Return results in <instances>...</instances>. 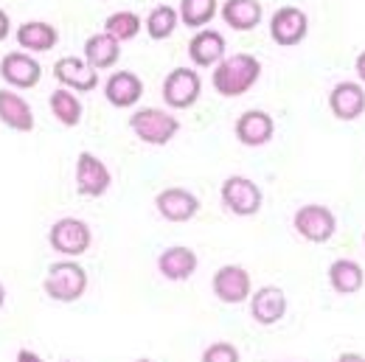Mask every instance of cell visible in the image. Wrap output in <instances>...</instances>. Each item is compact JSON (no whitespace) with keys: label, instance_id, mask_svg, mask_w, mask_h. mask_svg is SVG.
Wrapping results in <instances>:
<instances>
[{"label":"cell","instance_id":"cell-33","mask_svg":"<svg viewBox=\"0 0 365 362\" xmlns=\"http://www.w3.org/2000/svg\"><path fill=\"white\" fill-rule=\"evenodd\" d=\"M3 304H6V289H3V284H0V309H3Z\"/></svg>","mask_w":365,"mask_h":362},{"label":"cell","instance_id":"cell-11","mask_svg":"<svg viewBox=\"0 0 365 362\" xmlns=\"http://www.w3.org/2000/svg\"><path fill=\"white\" fill-rule=\"evenodd\" d=\"M211 289L222 304H230V306L245 304V301H250V292H253L250 289V272L242 264H225L214 272Z\"/></svg>","mask_w":365,"mask_h":362},{"label":"cell","instance_id":"cell-16","mask_svg":"<svg viewBox=\"0 0 365 362\" xmlns=\"http://www.w3.org/2000/svg\"><path fill=\"white\" fill-rule=\"evenodd\" d=\"M188 59L197 68H217L225 59V37L217 29H200L188 40Z\"/></svg>","mask_w":365,"mask_h":362},{"label":"cell","instance_id":"cell-34","mask_svg":"<svg viewBox=\"0 0 365 362\" xmlns=\"http://www.w3.org/2000/svg\"><path fill=\"white\" fill-rule=\"evenodd\" d=\"M363 242H365V236H363Z\"/></svg>","mask_w":365,"mask_h":362},{"label":"cell","instance_id":"cell-12","mask_svg":"<svg viewBox=\"0 0 365 362\" xmlns=\"http://www.w3.org/2000/svg\"><path fill=\"white\" fill-rule=\"evenodd\" d=\"M53 79L76 93H91L98 85V71L88 65L85 56H62L53 62Z\"/></svg>","mask_w":365,"mask_h":362},{"label":"cell","instance_id":"cell-22","mask_svg":"<svg viewBox=\"0 0 365 362\" xmlns=\"http://www.w3.org/2000/svg\"><path fill=\"white\" fill-rule=\"evenodd\" d=\"M365 284V270L354 259H337L329 264V286L337 295H357Z\"/></svg>","mask_w":365,"mask_h":362},{"label":"cell","instance_id":"cell-18","mask_svg":"<svg viewBox=\"0 0 365 362\" xmlns=\"http://www.w3.org/2000/svg\"><path fill=\"white\" fill-rule=\"evenodd\" d=\"M140 95H143V82L138 79L133 71H115V73L104 82V98H107L115 110H130V107H135Z\"/></svg>","mask_w":365,"mask_h":362},{"label":"cell","instance_id":"cell-29","mask_svg":"<svg viewBox=\"0 0 365 362\" xmlns=\"http://www.w3.org/2000/svg\"><path fill=\"white\" fill-rule=\"evenodd\" d=\"M202 362H239V348L230 343H214L202 351Z\"/></svg>","mask_w":365,"mask_h":362},{"label":"cell","instance_id":"cell-8","mask_svg":"<svg viewBox=\"0 0 365 362\" xmlns=\"http://www.w3.org/2000/svg\"><path fill=\"white\" fill-rule=\"evenodd\" d=\"M0 76L9 88L17 90H31L43 79V65L29 53V51H11L0 59Z\"/></svg>","mask_w":365,"mask_h":362},{"label":"cell","instance_id":"cell-17","mask_svg":"<svg viewBox=\"0 0 365 362\" xmlns=\"http://www.w3.org/2000/svg\"><path fill=\"white\" fill-rule=\"evenodd\" d=\"M287 315V295L281 286H262L250 292V317L259 326H275Z\"/></svg>","mask_w":365,"mask_h":362},{"label":"cell","instance_id":"cell-19","mask_svg":"<svg viewBox=\"0 0 365 362\" xmlns=\"http://www.w3.org/2000/svg\"><path fill=\"white\" fill-rule=\"evenodd\" d=\"M0 124L14 133H31L34 130V110L31 104L11 90H0Z\"/></svg>","mask_w":365,"mask_h":362},{"label":"cell","instance_id":"cell-2","mask_svg":"<svg viewBox=\"0 0 365 362\" xmlns=\"http://www.w3.org/2000/svg\"><path fill=\"white\" fill-rule=\"evenodd\" d=\"M43 289H46L48 298L56 301V304H76L88 289V272L73 259L56 262V264L48 267Z\"/></svg>","mask_w":365,"mask_h":362},{"label":"cell","instance_id":"cell-30","mask_svg":"<svg viewBox=\"0 0 365 362\" xmlns=\"http://www.w3.org/2000/svg\"><path fill=\"white\" fill-rule=\"evenodd\" d=\"M9 31H11V20H9V14L0 9V43L9 37Z\"/></svg>","mask_w":365,"mask_h":362},{"label":"cell","instance_id":"cell-5","mask_svg":"<svg viewBox=\"0 0 365 362\" xmlns=\"http://www.w3.org/2000/svg\"><path fill=\"white\" fill-rule=\"evenodd\" d=\"M220 197H222L225 211H230L233 217H256L262 211V200H264L262 188L242 175H230L220 188Z\"/></svg>","mask_w":365,"mask_h":362},{"label":"cell","instance_id":"cell-1","mask_svg":"<svg viewBox=\"0 0 365 362\" xmlns=\"http://www.w3.org/2000/svg\"><path fill=\"white\" fill-rule=\"evenodd\" d=\"M259 76H262L259 56H253V53H230L214 68L211 85L225 98H239L259 82Z\"/></svg>","mask_w":365,"mask_h":362},{"label":"cell","instance_id":"cell-32","mask_svg":"<svg viewBox=\"0 0 365 362\" xmlns=\"http://www.w3.org/2000/svg\"><path fill=\"white\" fill-rule=\"evenodd\" d=\"M17 360L26 362V360H40V354H34V351H17Z\"/></svg>","mask_w":365,"mask_h":362},{"label":"cell","instance_id":"cell-31","mask_svg":"<svg viewBox=\"0 0 365 362\" xmlns=\"http://www.w3.org/2000/svg\"><path fill=\"white\" fill-rule=\"evenodd\" d=\"M354 71H357V76H360V85H365V51L354 59Z\"/></svg>","mask_w":365,"mask_h":362},{"label":"cell","instance_id":"cell-6","mask_svg":"<svg viewBox=\"0 0 365 362\" xmlns=\"http://www.w3.org/2000/svg\"><path fill=\"white\" fill-rule=\"evenodd\" d=\"M292 227L301 239L312 242V244H323L329 242L334 233H337V217L331 208L326 205H301L295 211V219H292Z\"/></svg>","mask_w":365,"mask_h":362},{"label":"cell","instance_id":"cell-7","mask_svg":"<svg viewBox=\"0 0 365 362\" xmlns=\"http://www.w3.org/2000/svg\"><path fill=\"white\" fill-rule=\"evenodd\" d=\"M163 101L172 110H188L200 101L202 93V79L197 71L191 68H175L166 79H163Z\"/></svg>","mask_w":365,"mask_h":362},{"label":"cell","instance_id":"cell-27","mask_svg":"<svg viewBox=\"0 0 365 362\" xmlns=\"http://www.w3.org/2000/svg\"><path fill=\"white\" fill-rule=\"evenodd\" d=\"M217 9H220V0H180L178 14L185 29L200 31L217 17Z\"/></svg>","mask_w":365,"mask_h":362},{"label":"cell","instance_id":"cell-14","mask_svg":"<svg viewBox=\"0 0 365 362\" xmlns=\"http://www.w3.org/2000/svg\"><path fill=\"white\" fill-rule=\"evenodd\" d=\"M233 133L239 138V143L242 146H264V143H270L275 135V121L270 113H264V110H247V113H242L239 118H236V127H233Z\"/></svg>","mask_w":365,"mask_h":362},{"label":"cell","instance_id":"cell-20","mask_svg":"<svg viewBox=\"0 0 365 362\" xmlns=\"http://www.w3.org/2000/svg\"><path fill=\"white\" fill-rule=\"evenodd\" d=\"M197 253L191 247H166L160 256H158V270L166 281H188L194 272H197Z\"/></svg>","mask_w":365,"mask_h":362},{"label":"cell","instance_id":"cell-21","mask_svg":"<svg viewBox=\"0 0 365 362\" xmlns=\"http://www.w3.org/2000/svg\"><path fill=\"white\" fill-rule=\"evenodd\" d=\"M264 17V9L259 0H225L222 3V20L233 31H253Z\"/></svg>","mask_w":365,"mask_h":362},{"label":"cell","instance_id":"cell-24","mask_svg":"<svg viewBox=\"0 0 365 362\" xmlns=\"http://www.w3.org/2000/svg\"><path fill=\"white\" fill-rule=\"evenodd\" d=\"M85 59L96 71H107L121 59V43L115 37H110L107 31L93 34L85 40Z\"/></svg>","mask_w":365,"mask_h":362},{"label":"cell","instance_id":"cell-25","mask_svg":"<svg viewBox=\"0 0 365 362\" xmlns=\"http://www.w3.org/2000/svg\"><path fill=\"white\" fill-rule=\"evenodd\" d=\"M48 104H51L53 118L62 127H79V121H82V101H79L76 93H71L68 88H59V90L51 93Z\"/></svg>","mask_w":365,"mask_h":362},{"label":"cell","instance_id":"cell-9","mask_svg":"<svg viewBox=\"0 0 365 362\" xmlns=\"http://www.w3.org/2000/svg\"><path fill=\"white\" fill-rule=\"evenodd\" d=\"M309 34V17L298 6H281L270 20V37L281 48H295Z\"/></svg>","mask_w":365,"mask_h":362},{"label":"cell","instance_id":"cell-13","mask_svg":"<svg viewBox=\"0 0 365 362\" xmlns=\"http://www.w3.org/2000/svg\"><path fill=\"white\" fill-rule=\"evenodd\" d=\"M155 208L166 222H191L200 214V200L188 188H163L155 197Z\"/></svg>","mask_w":365,"mask_h":362},{"label":"cell","instance_id":"cell-10","mask_svg":"<svg viewBox=\"0 0 365 362\" xmlns=\"http://www.w3.org/2000/svg\"><path fill=\"white\" fill-rule=\"evenodd\" d=\"M113 185V175L107 169V163L101 157H96L93 152H82L76 157V191L82 197H104Z\"/></svg>","mask_w":365,"mask_h":362},{"label":"cell","instance_id":"cell-26","mask_svg":"<svg viewBox=\"0 0 365 362\" xmlns=\"http://www.w3.org/2000/svg\"><path fill=\"white\" fill-rule=\"evenodd\" d=\"M178 26H180V14H178L175 6H166V3H163V6H155V9L149 11L146 23H143L146 34H149L155 43L169 40V37L178 31Z\"/></svg>","mask_w":365,"mask_h":362},{"label":"cell","instance_id":"cell-3","mask_svg":"<svg viewBox=\"0 0 365 362\" xmlns=\"http://www.w3.org/2000/svg\"><path fill=\"white\" fill-rule=\"evenodd\" d=\"M130 127L138 135V140H143L149 146H166L180 133V118L160 107H140L130 115Z\"/></svg>","mask_w":365,"mask_h":362},{"label":"cell","instance_id":"cell-4","mask_svg":"<svg viewBox=\"0 0 365 362\" xmlns=\"http://www.w3.org/2000/svg\"><path fill=\"white\" fill-rule=\"evenodd\" d=\"M48 244L59 256L76 259V256H82V253L91 250L93 244L91 225L85 219H76V217H62V219H56L51 225V230H48Z\"/></svg>","mask_w":365,"mask_h":362},{"label":"cell","instance_id":"cell-15","mask_svg":"<svg viewBox=\"0 0 365 362\" xmlns=\"http://www.w3.org/2000/svg\"><path fill=\"white\" fill-rule=\"evenodd\" d=\"M329 110L337 121H357L365 113V88L360 82H340L329 93Z\"/></svg>","mask_w":365,"mask_h":362},{"label":"cell","instance_id":"cell-28","mask_svg":"<svg viewBox=\"0 0 365 362\" xmlns=\"http://www.w3.org/2000/svg\"><path fill=\"white\" fill-rule=\"evenodd\" d=\"M140 29H143V20L138 17L135 11H115V14H110V17L104 20V31H107L110 37H115L118 43L135 40Z\"/></svg>","mask_w":365,"mask_h":362},{"label":"cell","instance_id":"cell-23","mask_svg":"<svg viewBox=\"0 0 365 362\" xmlns=\"http://www.w3.org/2000/svg\"><path fill=\"white\" fill-rule=\"evenodd\" d=\"M59 43V31L56 26H51L46 20H29L17 29V46L31 51V53H43Z\"/></svg>","mask_w":365,"mask_h":362}]
</instances>
